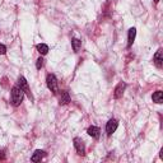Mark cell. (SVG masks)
Instances as JSON below:
<instances>
[{"mask_svg": "<svg viewBox=\"0 0 163 163\" xmlns=\"http://www.w3.org/2000/svg\"><path fill=\"white\" fill-rule=\"evenodd\" d=\"M72 46H73L74 52H78L79 48H80V46H82V41H79L78 38H73V40H72Z\"/></svg>", "mask_w": 163, "mask_h": 163, "instance_id": "cell-14", "label": "cell"}, {"mask_svg": "<svg viewBox=\"0 0 163 163\" xmlns=\"http://www.w3.org/2000/svg\"><path fill=\"white\" fill-rule=\"evenodd\" d=\"M135 36H137V29L135 28H130L129 29V36H128V47H131L134 40H135Z\"/></svg>", "mask_w": 163, "mask_h": 163, "instance_id": "cell-10", "label": "cell"}, {"mask_svg": "<svg viewBox=\"0 0 163 163\" xmlns=\"http://www.w3.org/2000/svg\"><path fill=\"white\" fill-rule=\"evenodd\" d=\"M43 157H46V152H43V150H36L35 153H33V155L31 157V161L32 162H40Z\"/></svg>", "mask_w": 163, "mask_h": 163, "instance_id": "cell-8", "label": "cell"}, {"mask_svg": "<svg viewBox=\"0 0 163 163\" xmlns=\"http://www.w3.org/2000/svg\"><path fill=\"white\" fill-rule=\"evenodd\" d=\"M153 61L155 64L157 68H162L163 66V56H162V50H158L155 52V55L153 57Z\"/></svg>", "mask_w": 163, "mask_h": 163, "instance_id": "cell-7", "label": "cell"}, {"mask_svg": "<svg viewBox=\"0 0 163 163\" xmlns=\"http://www.w3.org/2000/svg\"><path fill=\"white\" fill-rule=\"evenodd\" d=\"M125 88H126V84L122 83V82L116 85V88H115V98H121L122 94H124V92H125Z\"/></svg>", "mask_w": 163, "mask_h": 163, "instance_id": "cell-6", "label": "cell"}, {"mask_svg": "<svg viewBox=\"0 0 163 163\" xmlns=\"http://www.w3.org/2000/svg\"><path fill=\"white\" fill-rule=\"evenodd\" d=\"M37 50H38L41 55H46L48 52V46L45 45V43H40V45H37Z\"/></svg>", "mask_w": 163, "mask_h": 163, "instance_id": "cell-13", "label": "cell"}, {"mask_svg": "<svg viewBox=\"0 0 163 163\" xmlns=\"http://www.w3.org/2000/svg\"><path fill=\"white\" fill-rule=\"evenodd\" d=\"M18 85L22 88V91L24 92V93L29 97V100H32V93H31V89H29V87H28V83H27V80L24 77H19L18 79Z\"/></svg>", "mask_w": 163, "mask_h": 163, "instance_id": "cell-3", "label": "cell"}, {"mask_svg": "<svg viewBox=\"0 0 163 163\" xmlns=\"http://www.w3.org/2000/svg\"><path fill=\"white\" fill-rule=\"evenodd\" d=\"M100 129L97 128V126H91V128H88V134L91 135L92 138H98L100 137Z\"/></svg>", "mask_w": 163, "mask_h": 163, "instance_id": "cell-12", "label": "cell"}, {"mask_svg": "<svg viewBox=\"0 0 163 163\" xmlns=\"http://www.w3.org/2000/svg\"><path fill=\"white\" fill-rule=\"evenodd\" d=\"M43 61H45V60H43L42 57H38V59H37V63H36V68H37V69H41V68L43 66Z\"/></svg>", "mask_w": 163, "mask_h": 163, "instance_id": "cell-15", "label": "cell"}, {"mask_svg": "<svg viewBox=\"0 0 163 163\" xmlns=\"http://www.w3.org/2000/svg\"><path fill=\"white\" fill-rule=\"evenodd\" d=\"M4 159H5V153L2 150V152H0V161H4Z\"/></svg>", "mask_w": 163, "mask_h": 163, "instance_id": "cell-17", "label": "cell"}, {"mask_svg": "<svg viewBox=\"0 0 163 163\" xmlns=\"http://www.w3.org/2000/svg\"><path fill=\"white\" fill-rule=\"evenodd\" d=\"M74 146H75V149H77L79 155L85 154V146H84L83 140H82L80 138H74Z\"/></svg>", "mask_w": 163, "mask_h": 163, "instance_id": "cell-4", "label": "cell"}, {"mask_svg": "<svg viewBox=\"0 0 163 163\" xmlns=\"http://www.w3.org/2000/svg\"><path fill=\"white\" fill-rule=\"evenodd\" d=\"M46 83H47V88L50 89L54 94L59 93V87H57V79L54 74H48L46 78Z\"/></svg>", "mask_w": 163, "mask_h": 163, "instance_id": "cell-2", "label": "cell"}, {"mask_svg": "<svg viewBox=\"0 0 163 163\" xmlns=\"http://www.w3.org/2000/svg\"><path fill=\"white\" fill-rule=\"evenodd\" d=\"M10 97H12V105L13 106H19L22 101L24 98V92L22 91V88L19 85H14L12 88V93H10Z\"/></svg>", "mask_w": 163, "mask_h": 163, "instance_id": "cell-1", "label": "cell"}, {"mask_svg": "<svg viewBox=\"0 0 163 163\" xmlns=\"http://www.w3.org/2000/svg\"><path fill=\"white\" fill-rule=\"evenodd\" d=\"M59 102L60 105H66V103L70 102V96L66 91H61L60 92V97H59Z\"/></svg>", "mask_w": 163, "mask_h": 163, "instance_id": "cell-9", "label": "cell"}, {"mask_svg": "<svg viewBox=\"0 0 163 163\" xmlns=\"http://www.w3.org/2000/svg\"><path fill=\"white\" fill-rule=\"evenodd\" d=\"M117 126H118L117 120H115V118H111V120L108 121L107 125H106V133H107V135H112L113 133L116 131Z\"/></svg>", "mask_w": 163, "mask_h": 163, "instance_id": "cell-5", "label": "cell"}, {"mask_svg": "<svg viewBox=\"0 0 163 163\" xmlns=\"http://www.w3.org/2000/svg\"><path fill=\"white\" fill-rule=\"evenodd\" d=\"M152 98H153V102H155V103H162V102H163V92H162V91L154 92Z\"/></svg>", "mask_w": 163, "mask_h": 163, "instance_id": "cell-11", "label": "cell"}, {"mask_svg": "<svg viewBox=\"0 0 163 163\" xmlns=\"http://www.w3.org/2000/svg\"><path fill=\"white\" fill-rule=\"evenodd\" d=\"M158 2H159V0H154V3H155V4H157V3H158Z\"/></svg>", "mask_w": 163, "mask_h": 163, "instance_id": "cell-18", "label": "cell"}, {"mask_svg": "<svg viewBox=\"0 0 163 163\" xmlns=\"http://www.w3.org/2000/svg\"><path fill=\"white\" fill-rule=\"evenodd\" d=\"M5 52H7V47H5L3 43H0V55H4Z\"/></svg>", "mask_w": 163, "mask_h": 163, "instance_id": "cell-16", "label": "cell"}]
</instances>
